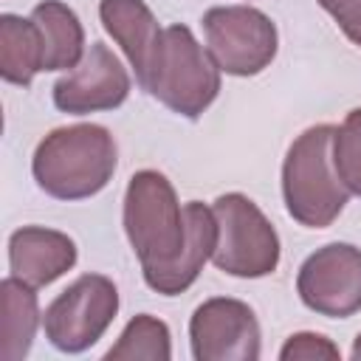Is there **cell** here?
Instances as JSON below:
<instances>
[{
	"label": "cell",
	"instance_id": "obj_1",
	"mask_svg": "<svg viewBox=\"0 0 361 361\" xmlns=\"http://www.w3.org/2000/svg\"><path fill=\"white\" fill-rule=\"evenodd\" d=\"M124 234L141 262L144 282L161 296L183 293L214 254V209L178 203L175 186L158 169H141L124 192Z\"/></svg>",
	"mask_w": 361,
	"mask_h": 361
},
{
	"label": "cell",
	"instance_id": "obj_2",
	"mask_svg": "<svg viewBox=\"0 0 361 361\" xmlns=\"http://www.w3.org/2000/svg\"><path fill=\"white\" fill-rule=\"evenodd\" d=\"M118 164L116 138L102 124H71L51 130L34 149L31 172L37 186L56 200L99 195Z\"/></svg>",
	"mask_w": 361,
	"mask_h": 361
},
{
	"label": "cell",
	"instance_id": "obj_3",
	"mask_svg": "<svg viewBox=\"0 0 361 361\" xmlns=\"http://www.w3.org/2000/svg\"><path fill=\"white\" fill-rule=\"evenodd\" d=\"M330 124L307 127L282 164V197L288 214L305 228H327L347 206V186L333 166Z\"/></svg>",
	"mask_w": 361,
	"mask_h": 361
},
{
	"label": "cell",
	"instance_id": "obj_4",
	"mask_svg": "<svg viewBox=\"0 0 361 361\" xmlns=\"http://www.w3.org/2000/svg\"><path fill=\"white\" fill-rule=\"evenodd\" d=\"M141 87L183 118H200L220 93V68L186 25H169Z\"/></svg>",
	"mask_w": 361,
	"mask_h": 361
},
{
	"label": "cell",
	"instance_id": "obj_5",
	"mask_svg": "<svg viewBox=\"0 0 361 361\" xmlns=\"http://www.w3.org/2000/svg\"><path fill=\"white\" fill-rule=\"evenodd\" d=\"M212 209L217 220L212 262L223 274L240 279H259L274 274L279 265V234L262 209L240 192L220 195Z\"/></svg>",
	"mask_w": 361,
	"mask_h": 361
},
{
	"label": "cell",
	"instance_id": "obj_6",
	"mask_svg": "<svg viewBox=\"0 0 361 361\" xmlns=\"http://www.w3.org/2000/svg\"><path fill=\"white\" fill-rule=\"evenodd\" d=\"M116 313L118 290L113 279L102 274H85L45 307V338L59 353H85L104 336Z\"/></svg>",
	"mask_w": 361,
	"mask_h": 361
},
{
	"label": "cell",
	"instance_id": "obj_7",
	"mask_svg": "<svg viewBox=\"0 0 361 361\" xmlns=\"http://www.w3.org/2000/svg\"><path fill=\"white\" fill-rule=\"evenodd\" d=\"M203 31L212 59L231 76H257L279 48L271 17L251 6H214L203 14Z\"/></svg>",
	"mask_w": 361,
	"mask_h": 361
},
{
	"label": "cell",
	"instance_id": "obj_8",
	"mask_svg": "<svg viewBox=\"0 0 361 361\" xmlns=\"http://www.w3.org/2000/svg\"><path fill=\"white\" fill-rule=\"evenodd\" d=\"M305 307L327 319H347L361 310V248L330 243L313 251L296 276Z\"/></svg>",
	"mask_w": 361,
	"mask_h": 361
},
{
	"label": "cell",
	"instance_id": "obj_9",
	"mask_svg": "<svg viewBox=\"0 0 361 361\" xmlns=\"http://www.w3.org/2000/svg\"><path fill=\"white\" fill-rule=\"evenodd\" d=\"M189 341L195 361H254L259 358V322L245 302L214 296L195 307Z\"/></svg>",
	"mask_w": 361,
	"mask_h": 361
},
{
	"label": "cell",
	"instance_id": "obj_10",
	"mask_svg": "<svg viewBox=\"0 0 361 361\" xmlns=\"http://www.w3.org/2000/svg\"><path fill=\"white\" fill-rule=\"evenodd\" d=\"M127 96L130 73L104 42H93L82 62L54 85V104L71 116L113 110Z\"/></svg>",
	"mask_w": 361,
	"mask_h": 361
},
{
	"label": "cell",
	"instance_id": "obj_11",
	"mask_svg": "<svg viewBox=\"0 0 361 361\" xmlns=\"http://www.w3.org/2000/svg\"><path fill=\"white\" fill-rule=\"evenodd\" d=\"M76 265V243L45 226H23L8 237V268L31 288L51 285Z\"/></svg>",
	"mask_w": 361,
	"mask_h": 361
},
{
	"label": "cell",
	"instance_id": "obj_12",
	"mask_svg": "<svg viewBox=\"0 0 361 361\" xmlns=\"http://www.w3.org/2000/svg\"><path fill=\"white\" fill-rule=\"evenodd\" d=\"M99 17H102L104 31L121 45L124 56L135 68V79L141 85L158 51L161 34H164L158 28L155 14L149 11L144 0H102Z\"/></svg>",
	"mask_w": 361,
	"mask_h": 361
},
{
	"label": "cell",
	"instance_id": "obj_13",
	"mask_svg": "<svg viewBox=\"0 0 361 361\" xmlns=\"http://www.w3.org/2000/svg\"><path fill=\"white\" fill-rule=\"evenodd\" d=\"M31 20L42 37L45 71H68L76 68L85 56V28L71 6L62 0H42L31 8Z\"/></svg>",
	"mask_w": 361,
	"mask_h": 361
},
{
	"label": "cell",
	"instance_id": "obj_14",
	"mask_svg": "<svg viewBox=\"0 0 361 361\" xmlns=\"http://www.w3.org/2000/svg\"><path fill=\"white\" fill-rule=\"evenodd\" d=\"M0 358L3 361H23L34 344L39 327V302L37 288L23 282L20 276H6L0 282Z\"/></svg>",
	"mask_w": 361,
	"mask_h": 361
},
{
	"label": "cell",
	"instance_id": "obj_15",
	"mask_svg": "<svg viewBox=\"0 0 361 361\" xmlns=\"http://www.w3.org/2000/svg\"><path fill=\"white\" fill-rule=\"evenodd\" d=\"M42 37L37 23L17 14L0 17V76L11 85H31L42 68Z\"/></svg>",
	"mask_w": 361,
	"mask_h": 361
},
{
	"label": "cell",
	"instance_id": "obj_16",
	"mask_svg": "<svg viewBox=\"0 0 361 361\" xmlns=\"http://www.w3.org/2000/svg\"><path fill=\"white\" fill-rule=\"evenodd\" d=\"M110 361H166L172 358V336L169 327L149 316V313H138L135 319H130V324L124 327V333L118 336V341L107 350Z\"/></svg>",
	"mask_w": 361,
	"mask_h": 361
},
{
	"label": "cell",
	"instance_id": "obj_17",
	"mask_svg": "<svg viewBox=\"0 0 361 361\" xmlns=\"http://www.w3.org/2000/svg\"><path fill=\"white\" fill-rule=\"evenodd\" d=\"M333 166L350 195L361 197V107L350 110L341 127L333 130Z\"/></svg>",
	"mask_w": 361,
	"mask_h": 361
},
{
	"label": "cell",
	"instance_id": "obj_18",
	"mask_svg": "<svg viewBox=\"0 0 361 361\" xmlns=\"http://www.w3.org/2000/svg\"><path fill=\"white\" fill-rule=\"evenodd\" d=\"M282 361H338L341 350L319 333H293L282 350H279Z\"/></svg>",
	"mask_w": 361,
	"mask_h": 361
},
{
	"label": "cell",
	"instance_id": "obj_19",
	"mask_svg": "<svg viewBox=\"0 0 361 361\" xmlns=\"http://www.w3.org/2000/svg\"><path fill=\"white\" fill-rule=\"evenodd\" d=\"M319 6L336 20L344 37L361 48V0H319Z\"/></svg>",
	"mask_w": 361,
	"mask_h": 361
},
{
	"label": "cell",
	"instance_id": "obj_20",
	"mask_svg": "<svg viewBox=\"0 0 361 361\" xmlns=\"http://www.w3.org/2000/svg\"><path fill=\"white\" fill-rule=\"evenodd\" d=\"M350 355H353V361H361V333L355 336V341H353V350H350Z\"/></svg>",
	"mask_w": 361,
	"mask_h": 361
}]
</instances>
